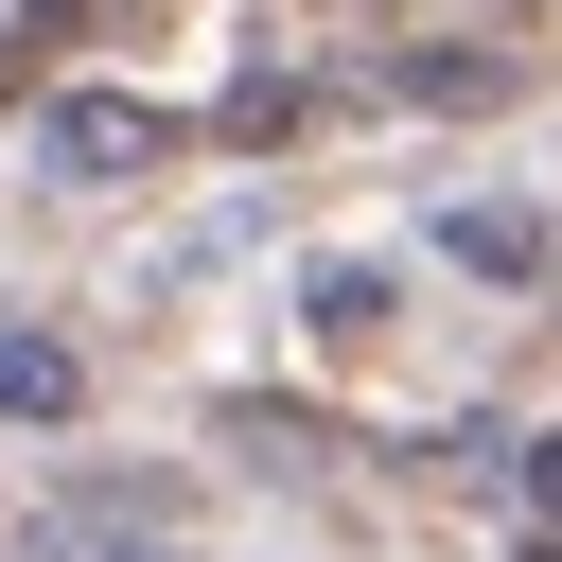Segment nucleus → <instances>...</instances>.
<instances>
[{
	"label": "nucleus",
	"mask_w": 562,
	"mask_h": 562,
	"mask_svg": "<svg viewBox=\"0 0 562 562\" xmlns=\"http://www.w3.org/2000/svg\"><path fill=\"white\" fill-rule=\"evenodd\" d=\"M158 140H176L158 105H53V158H70V176H140Z\"/></svg>",
	"instance_id": "obj_1"
},
{
	"label": "nucleus",
	"mask_w": 562,
	"mask_h": 562,
	"mask_svg": "<svg viewBox=\"0 0 562 562\" xmlns=\"http://www.w3.org/2000/svg\"><path fill=\"white\" fill-rule=\"evenodd\" d=\"M0 404H18V422H70V404H88V369H70L53 334H18V351H0Z\"/></svg>",
	"instance_id": "obj_2"
},
{
	"label": "nucleus",
	"mask_w": 562,
	"mask_h": 562,
	"mask_svg": "<svg viewBox=\"0 0 562 562\" xmlns=\"http://www.w3.org/2000/svg\"><path fill=\"white\" fill-rule=\"evenodd\" d=\"M527 509H544V527H562V439H527Z\"/></svg>",
	"instance_id": "obj_3"
},
{
	"label": "nucleus",
	"mask_w": 562,
	"mask_h": 562,
	"mask_svg": "<svg viewBox=\"0 0 562 562\" xmlns=\"http://www.w3.org/2000/svg\"><path fill=\"white\" fill-rule=\"evenodd\" d=\"M527 562H562V527H544V544H527Z\"/></svg>",
	"instance_id": "obj_4"
}]
</instances>
